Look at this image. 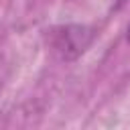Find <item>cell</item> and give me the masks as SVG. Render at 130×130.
<instances>
[{
	"label": "cell",
	"mask_w": 130,
	"mask_h": 130,
	"mask_svg": "<svg viewBox=\"0 0 130 130\" xmlns=\"http://www.w3.org/2000/svg\"><path fill=\"white\" fill-rule=\"evenodd\" d=\"M91 35L85 26H63L53 35V47L55 51L61 53L63 59H73L79 53L85 51V47L89 45Z\"/></svg>",
	"instance_id": "cell-1"
},
{
	"label": "cell",
	"mask_w": 130,
	"mask_h": 130,
	"mask_svg": "<svg viewBox=\"0 0 130 130\" xmlns=\"http://www.w3.org/2000/svg\"><path fill=\"white\" fill-rule=\"evenodd\" d=\"M126 41L130 43V24H128V30H126Z\"/></svg>",
	"instance_id": "cell-2"
}]
</instances>
